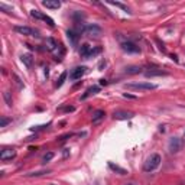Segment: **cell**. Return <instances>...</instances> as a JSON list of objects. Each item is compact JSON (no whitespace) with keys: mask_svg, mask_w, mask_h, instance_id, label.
Listing matches in <instances>:
<instances>
[{"mask_svg":"<svg viewBox=\"0 0 185 185\" xmlns=\"http://www.w3.org/2000/svg\"><path fill=\"white\" fill-rule=\"evenodd\" d=\"M162 162V158L159 153H153V155H151V156L146 159V162H145V165H143V171L145 172H152L155 171L158 166L161 165Z\"/></svg>","mask_w":185,"mask_h":185,"instance_id":"cell-1","label":"cell"},{"mask_svg":"<svg viewBox=\"0 0 185 185\" xmlns=\"http://www.w3.org/2000/svg\"><path fill=\"white\" fill-rule=\"evenodd\" d=\"M156 87V84H152V82H127L126 84V88H130V90H155Z\"/></svg>","mask_w":185,"mask_h":185,"instance_id":"cell-2","label":"cell"},{"mask_svg":"<svg viewBox=\"0 0 185 185\" xmlns=\"http://www.w3.org/2000/svg\"><path fill=\"white\" fill-rule=\"evenodd\" d=\"M30 16L35 18V19H38V20H43V22H46L49 26H55V22H54L52 18H49L48 14L42 13V12H39V10H36V9L30 10Z\"/></svg>","mask_w":185,"mask_h":185,"instance_id":"cell-3","label":"cell"},{"mask_svg":"<svg viewBox=\"0 0 185 185\" xmlns=\"http://www.w3.org/2000/svg\"><path fill=\"white\" fill-rule=\"evenodd\" d=\"M14 30L20 35H23V36H39L38 30L29 28V26H14Z\"/></svg>","mask_w":185,"mask_h":185,"instance_id":"cell-4","label":"cell"},{"mask_svg":"<svg viewBox=\"0 0 185 185\" xmlns=\"http://www.w3.org/2000/svg\"><path fill=\"white\" fill-rule=\"evenodd\" d=\"M82 32L86 33V35H90V36H100V35L103 33V30H101V28L97 26V25H86Z\"/></svg>","mask_w":185,"mask_h":185,"instance_id":"cell-5","label":"cell"},{"mask_svg":"<svg viewBox=\"0 0 185 185\" xmlns=\"http://www.w3.org/2000/svg\"><path fill=\"white\" fill-rule=\"evenodd\" d=\"M122 49L129 54H140V46H138L133 42H123L122 43Z\"/></svg>","mask_w":185,"mask_h":185,"instance_id":"cell-6","label":"cell"},{"mask_svg":"<svg viewBox=\"0 0 185 185\" xmlns=\"http://www.w3.org/2000/svg\"><path fill=\"white\" fill-rule=\"evenodd\" d=\"M86 72H87V66H75V68L71 70V72H70V78H71V80H80Z\"/></svg>","mask_w":185,"mask_h":185,"instance_id":"cell-7","label":"cell"},{"mask_svg":"<svg viewBox=\"0 0 185 185\" xmlns=\"http://www.w3.org/2000/svg\"><path fill=\"white\" fill-rule=\"evenodd\" d=\"M14 156H16V151H14L13 147H6V149H3L0 152V159L2 161H10Z\"/></svg>","mask_w":185,"mask_h":185,"instance_id":"cell-8","label":"cell"},{"mask_svg":"<svg viewBox=\"0 0 185 185\" xmlns=\"http://www.w3.org/2000/svg\"><path fill=\"white\" fill-rule=\"evenodd\" d=\"M168 149H169V152H171V153L179 152V149H181V140H179L178 138H172L171 140H169Z\"/></svg>","mask_w":185,"mask_h":185,"instance_id":"cell-9","label":"cell"},{"mask_svg":"<svg viewBox=\"0 0 185 185\" xmlns=\"http://www.w3.org/2000/svg\"><path fill=\"white\" fill-rule=\"evenodd\" d=\"M80 55L82 58H91V55H93V48L88 45V43H82L80 48Z\"/></svg>","mask_w":185,"mask_h":185,"instance_id":"cell-10","label":"cell"},{"mask_svg":"<svg viewBox=\"0 0 185 185\" xmlns=\"http://www.w3.org/2000/svg\"><path fill=\"white\" fill-rule=\"evenodd\" d=\"M66 38L70 39L71 45H77L78 39H80V33L77 32L75 29H68V30H66Z\"/></svg>","mask_w":185,"mask_h":185,"instance_id":"cell-11","label":"cell"},{"mask_svg":"<svg viewBox=\"0 0 185 185\" xmlns=\"http://www.w3.org/2000/svg\"><path fill=\"white\" fill-rule=\"evenodd\" d=\"M146 77H161V75H168V72L161 70V68H151L149 71L145 72Z\"/></svg>","mask_w":185,"mask_h":185,"instance_id":"cell-12","label":"cell"},{"mask_svg":"<svg viewBox=\"0 0 185 185\" xmlns=\"http://www.w3.org/2000/svg\"><path fill=\"white\" fill-rule=\"evenodd\" d=\"M42 5L46 9H59L61 7V2L59 0H43Z\"/></svg>","mask_w":185,"mask_h":185,"instance_id":"cell-13","label":"cell"},{"mask_svg":"<svg viewBox=\"0 0 185 185\" xmlns=\"http://www.w3.org/2000/svg\"><path fill=\"white\" fill-rule=\"evenodd\" d=\"M58 48H59V43L55 41L54 38H46V49L51 51V52H55Z\"/></svg>","mask_w":185,"mask_h":185,"instance_id":"cell-14","label":"cell"},{"mask_svg":"<svg viewBox=\"0 0 185 185\" xmlns=\"http://www.w3.org/2000/svg\"><path fill=\"white\" fill-rule=\"evenodd\" d=\"M20 61H22L25 65H26V68H30V66H32V64H33L32 54H22V55H20Z\"/></svg>","mask_w":185,"mask_h":185,"instance_id":"cell-15","label":"cell"},{"mask_svg":"<svg viewBox=\"0 0 185 185\" xmlns=\"http://www.w3.org/2000/svg\"><path fill=\"white\" fill-rule=\"evenodd\" d=\"M114 119L117 120H127V119H132L133 114L129 113V111H114Z\"/></svg>","mask_w":185,"mask_h":185,"instance_id":"cell-16","label":"cell"},{"mask_svg":"<svg viewBox=\"0 0 185 185\" xmlns=\"http://www.w3.org/2000/svg\"><path fill=\"white\" fill-rule=\"evenodd\" d=\"M104 116H106L104 110H97V111H94V113H93V124H99L101 120L104 119Z\"/></svg>","mask_w":185,"mask_h":185,"instance_id":"cell-17","label":"cell"},{"mask_svg":"<svg viewBox=\"0 0 185 185\" xmlns=\"http://www.w3.org/2000/svg\"><path fill=\"white\" fill-rule=\"evenodd\" d=\"M109 168L111 169V171L117 172L119 175H127V169H124V168H122V166L116 165V163H113V162H109Z\"/></svg>","mask_w":185,"mask_h":185,"instance_id":"cell-18","label":"cell"},{"mask_svg":"<svg viewBox=\"0 0 185 185\" xmlns=\"http://www.w3.org/2000/svg\"><path fill=\"white\" fill-rule=\"evenodd\" d=\"M100 91V87H97V86H93V87H90L88 90L84 93V94L81 95V100H86V99H88V97H91V95H94V94H97Z\"/></svg>","mask_w":185,"mask_h":185,"instance_id":"cell-19","label":"cell"},{"mask_svg":"<svg viewBox=\"0 0 185 185\" xmlns=\"http://www.w3.org/2000/svg\"><path fill=\"white\" fill-rule=\"evenodd\" d=\"M124 72L133 75V74H139V72H142V68L138 66V65H130V66H126V68H124Z\"/></svg>","mask_w":185,"mask_h":185,"instance_id":"cell-20","label":"cell"},{"mask_svg":"<svg viewBox=\"0 0 185 185\" xmlns=\"http://www.w3.org/2000/svg\"><path fill=\"white\" fill-rule=\"evenodd\" d=\"M109 5H113V6H116V7H120V9L124 10V12H127V13H132V12H130V9H129L127 6L122 5V3H119V2H113V0H110Z\"/></svg>","mask_w":185,"mask_h":185,"instance_id":"cell-21","label":"cell"},{"mask_svg":"<svg viewBox=\"0 0 185 185\" xmlns=\"http://www.w3.org/2000/svg\"><path fill=\"white\" fill-rule=\"evenodd\" d=\"M3 99H5L6 104L9 106V107H12V106H13V100H12V95H10L9 91H5V93H3Z\"/></svg>","mask_w":185,"mask_h":185,"instance_id":"cell-22","label":"cell"},{"mask_svg":"<svg viewBox=\"0 0 185 185\" xmlns=\"http://www.w3.org/2000/svg\"><path fill=\"white\" fill-rule=\"evenodd\" d=\"M65 80H66V72L64 71L61 75H59V78H58V81H57V84H55V86H57L58 88H59V87H62V84L65 82Z\"/></svg>","mask_w":185,"mask_h":185,"instance_id":"cell-23","label":"cell"},{"mask_svg":"<svg viewBox=\"0 0 185 185\" xmlns=\"http://www.w3.org/2000/svg\"><path fill=\"white\" fill-rule=\"evenodd\" d=\"M43 174H49V171H39V172H29L26 174V176H41Z\"/></svg>","mask_w":185,"mask_h":185,"instance_id":"cell-24","label":"cell"},{"mask_svg":"<svg viewBox=\"0 0 185 185\" xmlns=\"http://www.w3.org/2000/svg\"><path fill=\"white\" fill-rule=\"evenodd\" d=\"M10 122H12V120L7 119V117H2V120H0V127H6Z\"/></svg>","mask_w":185,"mask_h":185,"instance_id":"cell-25","label":"cell"},{"mask_svg":"<svg viewBox=\"0 0 185 185\" xmlns=\"http://www.w3.org/2000/svg\"><path fill=\"white\" fill-rule=\"evenodd\" d=\"M52 158H54V152H48V153H45V155H43L42 159H43V162H49Z\"/></svg>","mask_w":185,"mask_h":185,"instance_id":"cell-26","label":"cell"},{"mask_svg":"<svg viewBox=\"0 0 185 185\" xmlns=\"http://www.w3.org/2000/svg\"><path fill=\"white\" fill-rule=\"evenodd\" d=\"M0 9H2V10H5L6 13H10V12H12V7H9V6L3 5V3H0Z\"/></svg>","mask_w":185,"mask_h":185,"instance_id":"cell-27","label":"cell"},{"mask_svg":"<svg viewBox=\"0 0 185 185\" xmlns=\"http://www.w3.org/2000/svg\"><path fill=\"white\" fill-rule=\"evenodd\" d=\"M13 77H14V80H16V82H18V86H19V87L23 86V84H22V81H20V78L16 75V74H13Z\"/></svg>","mask_w":185,"mask_h":185,"instance_id":"cell-28","label":"cell"},{"mask_svg":"<svg viewBox=\"0 0 185 185\" xmlns=\"http://www.w3.org/2000/svg\"><path fill=\"white\" fill-rule=\"evenodd\" d=\"M74 107H72V106H68V107H65V109H62V111H66V113H68V111H74Z\"/></svg>","mask_w":185,"mask_h":185,"instance_id":"cell-29","label":"cell"},{"mask_svg":"<svg viewBox=\"0 0 185 185\" xmlns=\"http://www.w3.org/2000/svg\"><path fill=\"white\" fill-rule=\"evenodd\" d=\"M156 42L159 43V49H161V51H163V52H165L166 49H165V46H163V43H161V42H159V41H158V39H156Z\"/></svg>","mask_w":185,"mask_h":185,"instance_id":"cell-30","label":"cell"},{"mask_svg":"<svg viewBox=\"0 0 185 185\" xmlns=\"http://www.w3.org/2000/svg\"><path fill=\"white\" fill-rule=\"evenodd\" d=\"M100 86H107V81H106V80H100Z\"/></svg>","mask_w":185,"mask_h":185,"instance_id":"cell-31","label":"cell"},{"mask_svg":"<svg viewBox=\"0 0 185 185\" xmlns=\"http://www.w3.org/2000/svg\"><path fill=\"white\" fill-rule=\"evenodd\" d=\"M68 151H70V149H64V158H66V156H68V153H70V152H68Z\"/></svg>","mask_w":185,"mask_h":185,"instance_id":"cell-32","label":"cell"},{"mask_svg":"<svg viewBox=\"0 0 185 185\" xmlns=\"http://www.w3.org/2000/svg\"><path fill=\"white\" fill-rule=\"evenodd\" d=\"M171 58H172V59H174L175 62H178V57H176V55H171Z\"/></svg>","mask_w":185,"mask_h":185,"instance_id":"cell-33","label":"cell"},{"mask_svg":"<svg viewBox=\"0 0 185 185\" xmlns=\"http://www.w3.org/2000/svg\"><path fill=\"white\" fill-rule=\"evenodd\" d=\"M124 185H132V184H124Z\"/></svg>","mask_w":185,"mask_h":185,"instance_id":"cell-34","label":"cell"},{"mask_svg":"<svg viewBox=\"0 0 185 185\" xmlns=\"http://www.w3.org/2000/svg\"><path fill=\"white\" fill-rule=\"evenodd\" d=\"M51 185H55V184H51Z\"/></svg>","mask_w":185,"mask_h":185,"instance_id":"cell-35","label":"cell"}]
</instances>
